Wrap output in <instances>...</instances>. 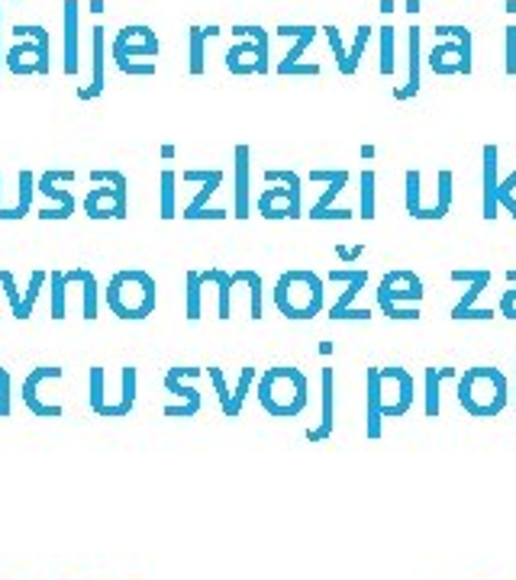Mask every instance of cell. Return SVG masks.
I'll use <instances>...</instances> for the list:
<instances>
[{
  "label": "cell",
  "instance_id": "cell-28",
  "mask_svg": "<svg viewBox=\"0 0 516 580\" xmlns=\"http://www.w3.org/2000/svg\"><path fill=\"white\" fill-rule=\"evenodd\" d=\"M220 36V26H191L188 29V71L194 78H200L207 71V39Z\"/></svg>",
  "mask_w": 516,
  "mask_h": 580
},
{
  "label": "cell",
  "instance_id": "cell-25",
  "mask_svg": "<svg viewBox=\"0 0 516 580\" xmlns=\"http://www.w3.org/2000/svg\"><path fill=\"white\" fill-rule=\"evenodd\" d=\"M310 181L313 184H326V191H323V197L313 203L310 207V220H317V216L323 213V210H329L336 203V197L346 191V184H349V171L346 168H339V171H326V168H313L310 171Z\"/></svg>",
  "mask_w": 516,
  "mask_h": 580
},
{
  "label": "cell",
  "instance_id": "cell-38",
  "mask_svg": "<svg viewBox=\"0 0 516 580\" xmlns=\"http://www.w3.org/2000/svg\"><path fill=\"white\" fill-rule=\"evenodd\" d=\"M394 33H397V29H394L391 23L378 29V42H381V62H378V71H381L384 78H391L394 71H397V58H394V39H397V36H394Z\"/></svg>",
  "mask_w": 516,
  "mask_h": 580
},
{
  "label": "cell",
  "instance_id": "cell-49",
  "mask_svg": "<svg viewBox=\"0 0 516 580\" xmlns=\"http://www.w3.org/2000/svg\"><path fill=\"white\" fill-rule=\"evenodd\" d=\"M13 377L7 368H0V419H10L13 416Z\"/></svg>",
  "mask_w": 516,
  "mask_h": 580
},
{
  "label": "cell",
  "instance_id": "cell-42",
  "mask_svg": "<svg viewBox=\"0 0 516 580\" xmlns=\"http://www.w3.org/2000/svg\"><path fill=\"white\" fill-rule=\"evenodd\" d=\"M449 207H452V171L442 168L436 174V213H439V220H446Z\"/></svg>",
  "mask_w": 516,
  "mask_h": 580
},
{
  "label": "cell",
  "instance_id": "cell-50",
  "mask_svg": "<svg viewBox=\"0 0 516 580\" xmlns=\"http://www.w3.org/2000/svg\"><path fill=\"white\" fill-rule=\"evenodd\" d=\"M504 71L516 78V23L504 29Z\"/></svg>",
  "mask_w": 516,
  "mask_h": 580
},
{
  "label": "cell",
  "instance_id": "cell-16",
  "mask_svg": "<svg viewBox=\"0 0 516 580\" xmlns=\"http://www.w3.org/2000/svg\"><path fill=\"white\" fill-rule=\"evenodd\" d=\"M49 377H65V368L42 365V368H33L30 374H26V381H23V403H26V410H30L33 416H39V419H59V416H65L62 403H46V394H42V384H46Z\"/></svg>",
  "mask_w": 516,
  "mask_h": 580
},
{
  "label": "cell",
  "instance_id": "cell-8",
  "mask_svg": "<svg viewBox=\"0 0 516 580\" xmlns=\"http://www.w3.org/2000/svg\"><path fill=\"white\" fill-rule=\"evenodd\" d=\"M91 191L84 197V213L88 220H126V174L113 168H94L91 171Z\"/></svg>",
  "mask_w": 516,
  "mask_h": 580
},
{
  "label": "cell",
  "instance_id": "cell-61",
  "mask_svg": "<svg viewBox=\"0 0 516 580\" xmlns=\"http://www.w3.org/2000/svg\"><path fill=\"white\" fill-rule=\"evenodd\" d=\"M162 158H175V145H162Z\"/></svg>",
  "mask_w": 516,
  "mask_h": 580
},
{
  "label": "cell",
  "instance_id": "cell-44",
  "mask_svg": "<svg viewBox=\"0 0 516 580\" xmlns=\"http://www.w3.org/2000/svg\"><path fill=\"white\" fill-rule=\"evenodd\" d=\"M255 368H242L239 371V384H236V390H233V413H229V419H236L239 413H242V403H246V397H249V390H252V384H255Z\"/></svg>",
  "mask_w": 516,
  "mask_h": 580
},
{
  "label": "cell",
  "instance_id": "cell-47",
  "mask_svg": "<svg viewBox=\"0 0 516 580\" xmlns=\"http://www.w3.org/2000/svg\"><path fill=\"white\" fill-rule=\"evenodd\" d=\"M117 71L129 78H152L155 75V62H136V58H113Z\"/></svg>",
  "mask_w": 516,
  "mask_h": 580
},
{
  "label": "cell",
  "instance_id": "cell-24",
  "mask_svg": "<svg viewBox=\"0 0 516 580\" xmlns=\"http://www.w3.org/2000/svg\"><path fill=\"white\" fill-rule=\"evenodd\" d=\"M104 65H107V29L94 26L91 29V84L78 91L81 100H97L104 94V84H107Z\"/></svg>",
  "mask_w": 516,
  "mask_h": 580
},
{
  "label": "cell",
  "instance_id": "cell-45",
  "mask_svg": "<svg viewBox=\"0 0 516 580\" xmlns=\"http://www.w3.org/2000/svg\"><path fill=\"white\" fill-rule=\"evenodd\" d=\"M436 36L439 39H455L465 52H471V29L462 26V23H436ZM471 55H475V52H471Z\"/></svg>",
  "mask_w": 516,
  "mask_h": 580
},
{
  "label": "cell",
  "instance_id": "cell-17",
  "mask_svg": "<svg viewBox=\"0 0 516 580\" xmlns=\"http://www.w3.org/2000/svg\"><path fill=\"white\" fill-rule=\"evenodd\" d=\"M249 181H252V149L249 145H236L233 149V216L236 220H249L252 216Z\"/></svg>",
  "mask_w": 516,
  "mask_h": 580
},
{
  "label": "cell",
  "instance_id": "cell-2",
  "mask_svg": "<svg viewBox=\"0 0 516 580\" xmlns=\"http://www.w3.org/2000/svg\"><path fill=\"white\" fill-rule=\"evenodd\" d=\"M458 403L462 410L475 419H494L507 410L510 400V384L507 374L491 365L465 368V374H458Z\"/></svg>",
  "mask_w": 516,
  "mask_h": 580
},
{
  "label": "cell",
  "instance_id": "cell-15",
  "mask_svg": "<svg viewBox=\"0 0 516 580\" xmlns=\"http://www.w3.org/2000/svg\"><path fill=\"white\" fill-rule=\"evenodd\" d=\"M46 284H49V271H33L30 274V287L20 290L17 278H13V271L0 268V290H4V297L10 303L13 319H20V323H26V319L33 316L36 303H39V294H42V287H46Z\"/></svg>",
  "mask_w": 516,
  "mask_h": 580
},
{
  "label": "cell",
  "instance_id": "cell-12",
  "mask_svg": "<svg viewBox=\"0 0 516 580\" xmlns=\"http://www.w3.org/2000/svg\"><path fill=\"white\" fill-rule=\"evenodd\" d=\"M326 281H333V284H342L346 290L339 294V300L329 307V319H362V323H368L371 319V310H358L355 307V297L362 294V290L368 287V271L365 268H333L326 274Z\"/></svg>",
  "mask_w": 516,
  "mask_h": 580
},
{
  "label": "cell",
  "instance_id": "cell-34",
  "mask_svg": "<svg viewBox=\"0 0 516 580\" xmlns=\"http://www.w3.org/2000/svg\"><path fill=\"white\" fill-rule=\"evenodd\" d=\"M184 284H188V297H184V316L197 323L200 313H204V278L200 271H188L184 274Z\"/></svg>",
  "mask_w": 516,
  "mask_h": 580
},
{
  "label": "cell",
  "instance_id": "cell-5",
  "mask_svg": "<svg viewBox=\"0 0 516 580\" xmlns=\"http://www.w3.org/2000/svg\"><path fill=\"white\" fill-rule=\"evenodd\" d=\"M426 297L423 290V278L417 271H407V268H394L387 271L381 284H378V310L387 319H397V323H417L423 316L420 313V303Z\"/></svg>",
  "mask_w": 516,
  "mask_h": 580
},
{
  "label": "cell",
  "instance_id": "cell-33",
  "mask_svg": "<svg viewBox=\"0 0 516 580\" xmlns=\"http://www.w3.org/2000/svg\"><path fill=\"white\" fill-rule=\"evenodd\" d=\"M233 281L249 287V316H252V319H262V313H265V294H262L265 287H262V274H258V271H249V268H239V271H233Z\"/></svg>",
  "mask_w": 516,
  "mask_h": 580
},
{
  "label": "cell",
  "instance_id": "cell-1",
  "mask_svg": "<svg viewBox=\"0 0 516 580\" xmlns=\"http://www.w3.org/2000/svg\"><path fill=\"white\" fill-rule=\"evenodd\" d=\"M258 403L262 410L275 419H294L307 410L310 403V381L300 368L291 365H278V368H265L258 374Z\"/></svg>",
  "mask_w": 516,
  "mask_h": 580
},
{
  "label": "cell",
  "instance_id": "cell-30",
  "mask_svg": "<svg viewBox=\"0 0 516 580\" xmlns=\"http://www.w3.org/2000/svg\"><path fill=\"white\" fill-rule=\"evenodd\" d=\"M204 274V284L210 287H217V316L220 319H229L233 316V271H223V268H207V271H200Z\"/></svg>",
  "mask_w": 516,
  "mask_h": 580
},
{
  "label": "cell",
  "instance_id": "cell-10",
  "mask_svg": "<svg viewBox=\"0 0 516 580\" xmlns=\"http://www.w3.org/2000/svg\"><path fill=\"white\" fill-rule=\"evenodd\" d=\"M452 281L455 284H465V297L452 307V319L455 323H465V319H494L497 313L487 310V307H478V297L484 294L487 287H491L494 274L491 268H455L452 271Z\"/></svg>",
  "mask_w": 516,
  "mask_h": 580
},
{
  "label": "cell",
  "instance_id": "cell-11",
  "mask_svg": "<svg viewBox=\"0 0 516 580\" xmlns=\"http://www.w3.org/2000/svg\"><path fill=\"white\" fill-rule=\"evenodd\" d=\"M200 374H204V368H191V365L168 368V374H165V390L178 397V403L165 406V416L168 419H191V416L200 413L204 400H200V390L194 387V381H197Z\"/></svg>",
  "mask_w": 516,
  "mask_h": 580
},
{
  "label": "cell",
  "instance_id": "cell-43",
  "mask_svg": "<svg viewBox=\"0 0 516 580\" xmlns=\"http://www.w3.org/2000/svg\"><path fill=\"white\" fill-rule=\"evenodd\" d=\"M207 377H210L213 390H217V400H220L223 416L229 419V413H233V390L226 387V374H223V368H207Z\"/></svg>",
  "mask_w": 516,
  "mask_h": 580
},
{
  "label": "cell",
  "instance_id": "cell-20",
  "mask_svg": "<svg viewBox=\"0 0 516 580\" xmlns=\"http://www.w3.org/2000/svg\"><path fill=\"white\" fill-rule=\"evenodd\" d=\"M275 33H278L281 39H294L291 52L278 62V75H281V78H288L291 71L300 65V58H304V52L313 46V39H317L320 29H317V26H310V23H281V26L275 29Z\"/></svg>",
  "mask_w": 516,
  "mask_h": 580
},
{
  "label": "cell",
  "instance_id": "cell-54",
  "mask_svg": "<svg viewBox=\"0 0 516 580\" xmlns=\"http://www.w3.org/2000/svg\"><path fill=\"white\" fill-rule=\"evenodd\" d=\"M352 210H346V207H329V210H323L317 220H352Z\"/></svg>",
  "mask_w": 516,
  "mask_h": 580
},
{
  "label": "cell",
  "instance_id": "cell-29",
  "mask_svg": "<svg viewBox=\"0 0 516 580\" xmlns=\"http://www.w3.org/2000/svg\"><path fill=\"white\" fill-rule=\"evenodd\" d=\"M368 400H365V432L368 439H381L384 429V410H381V381H378V368H368Z\"/></svg>",
  "mask_w": 516,
  "mask_h": 580
},
{
  "label": "cell",
  "instance_id": "cell-63",
  "mask_svg": "<svg viewBox=\"0 0 516 580\" xmlns=\"http://www.w3.org/2000/svg\"><path fill=\"white\" fill-rule=\"evenodd\" d=\"M507 13H516V0H507Z\"/></svg>",
  "mask_w": 516,
  "mask_h": 580
},
{
  "label": "cell",
  "instance_id": "cell-27",
  "mask_svg": "<svg viewBox=\"0 0 516 580\" xmlns=\"http://www.w3.org/2000/svg\"><path fill=\"white\" fill-rule=\"evenodd\" d=\"M65 281L81 287V313L88 323H94L97 307H100V287H97L94 271L91 268H71V271H65Z\"/></svg>",
  "mask_w": 516,
  "mask_h": 580
},
{
  "label": "cell",
  "instance_id": "cell-22",
  "mask_svg": "<svg viewBox=\"0 0 516 580\" xmlns=\"http://www.w3.org/2000/svg\"><path fill=\"white\" fill-rule=\"evenodd\" d=\"M181 178L188 181V184H200V191L194 194V200L181 210L184 220H197V213H200V210H207V200L223 187V171H220V168H210V171L188 168V171L181 174Z\"/></svg>",
  "mask_w": 516,
  "mask_h": 580
},
{
  "label": "cell",
  "instance_id": "cell-21",
  "mask_svg": "<svg viewBox=\"0 0 516 580\" xmlns=\"http://www.w3.org/2000/svg\"><path fill=\"white\" fill-rule=\"evenodd\" d=\"M62 39H65V75H78L81 68V4L78 0H65L62 4Z\"/></svg>",
  "mask_w": 516,
  "mask_h": 580
},
{
  "label": "cell",
  "instance_id": "cell-19",
  "mask_svg": "<svg viewBox=\"0 0 516 580\" xmlns=\"http://www.w3.org/2000/svg\"><path fill=\"white\" fill-rule=\"evenodd\" d=\"M471 58H475V55L465 52L455 39H442L439 46L429 52L426 62H429V68L436 71V75L446 78V75H471V68H475Z\"/></svg>",
  "mask_w": 516,
  "mask_h": 580
},
{
  "label": "cell",
  "instance_id": "cell-40",
  "mask_svg": "<svg viewBox=\"0 0 516 580\" xmlns=\"http://www.w3.org/2000/svg\"><path fill=\"white\" fill-rule=\"evenodd\" d=\"M371 33H375V29L365 26V23L355 29V42H352V49H349V65H346V71H342V78H352L355 71H358V65H362V55H365L368 42H371Z\"/></svg>",
  "mask_w": 516,
  "mask_h": 580
},
{
  "label": "cell",
  "instance_id": "cell-41",
  "mask_svg": "<svg viewBox=\"0 0 516 580\" xmlns=\"http://www.w3.org/2000/svg\"><path fill=\"white\" fill-rule=\"evenodd\" d=\"M375 171H362V187H358V203H362V220H375Z\"/></svg>",
  "mask_w": 516,
  "mask_h": 580
},
{
  "label": "cell",
  "instance_id": "cell-35",
  "mask_svg": "<svg viewBox=\"0 0 516 580\" xmlns=\"http://www.w3.org/2000/svg\"><path fill=\"white\" fill-rule=\"evenodd\" d=\"M159 184H162V194H159V216L162 220H175L178 216V207H175V191H178V174L165 168L159 174Z\"/></svg>",
  "mask_w": 516,
  "mask_h": 580
},
{
  "label": "cell",
  "instance_id": "cell-18",
  "mask_svg": "<svg viewBox=\"0 0 516 580\" xmlns=\"http://www.w3.org/2000/svg\"><path fill=\"white\" fill-rule=\"evenodd\" d=\"M497 145H484L481 149V216L487 223H494L500 216V200H497Z\"/></svg>",
  "mask_w": 516,
  "mask_h": 580
},
{
  "label": "cell",
  "instance_id": "cell-13",
  "mask_svg": "<svg viewBox=\"0 0 516 580\" xmlns=\"http://www.w3.org/2000/svg\"><path fill=\"white\" fill-rule=\"evenodd\" d=\"M52 68V49L49 42H36V39H17L13 46L4 52V71L10 75H49Z\"/></svg>",
  "mask_w": 516,
  "mask_h": 580
},
{
  "label": "cell",
  "instance_id": "cell-51",
  "mask_svg": "<svg viewBox=\"0 0 516 580\" xmlns=\"http://www.w3.org/2000/svg\"><path fill=\"white\" fill-rule=\"evenodd\" d=\"M513 187H516V171L510 174V178H504L500 181V187H497V200H500V207H504L513 220H516V197H513Z\"/></svg>",
  "mask_w": 516,
  "mask_h": 580
},
{
  "label": "cell",
  "instance_id": "cell-46",
  "mask_svg": "<svg viewBox=\"0 0 516 580\" xmlns=\"http://www.w3.org/2000/svg\"><path fill=\"white\" fill-rule=\"evenodd\" d=\"M320 33H326L329 49L336 52V68H339V75H342V71H346V65H349V49H346V42H342V36H339V29H336V26H323Z\"/></svg>",
  "mask_w": 516,
  "mask_h": 580
},
{
  "label": "cell",
  "instance_id": "cell-26",
  "mask_svg": "<svg viewBox=\"0 0 516 580\" xmlns=\"http://www.w3.org/2000/svg\"><path fill=\"white\" fill-rule=\"evenodd\" d=\"M136 394H139V374H136L133 365H126V368H120V394H117V400L107 403L100 416H104V419L129 416V413H133V406H136Z\"/></svg>",
  "mask_w": 516,
  "mask_h": 580
},
{
  "label": "cell",
  "instance_id": "cell-23",
  "mask_svg": "<svg viewBox=\"0 0 516 580\" xmlns=\"http://www.w3.org/2000/svg\"><path fill=\"white\" fill-rule=\"evenodd\" d=\"M320 384H323V410H320V423L307 429L310 442H326L336 432V368H323Z\"/></svg>",
  "mask_w": 516,
  "mask_h": 580
},
{
  "label": "cell",
  "instance_id": "cell-56",
  "mask_svg": "<svg viewBox=\"0 0 516 580\" xmlns=\"http://www.w3.org/2000/svg\"><path fill=\"white\" fill-rule=\"evenodd\" d=\"M226 216H229V213H226L223 207H207V210H200V213H197V220H226Z\"/></svg>",
  "mask_w": 516,
  "mask_h": 580
},
{
  "label": "cell",
  "instance_id": "cell-4",
  "mask_svg": "<svg viewBox=\"0 0 516 580\" xmlns=\"http://www.w3.org/2000/svg\"><path fill=\"white\" fill-rule=\"evenodd\" d=\"M271 297H275V307L284 319H313L323 313L326 290H323V278L317 271L291 268L278 278Z\"/></svg>",
  "mask_w": 516,
  "mask_h": 580
},
{
  "label": "cell",
  "instance_id": "cell-52",
  "mask_svg": "<svg viewBox=\"0 0 516 580\" xmlns=\"http://www.w3.org/2000/svg\"><path fill=\"white\" fill-rule=\"evenodd\" d=\"M13 39H36V42H49V33H46V26H39V23H13Z\"/></svg>",
  "mask_w": 516,
  "mask_h": 580
},
{
  "label": "cell",
  "instance_id": "cell-32",
  "mask_svg": "<svg viewBox=\"0 0 516 580\" xmlns=\"http://www.w3.org/2000/svg\"><path fill=\"white\" fill-rule=\"evenodd\" d=\"M420 36H423V29L420 26H410V78L404 87H397L394 97L397 100H410V97H417L420 94Z\"/></svg>",
  "mask_w": 516,
  "mask_h": 580
},
{
  "label": "cell",
  "instance_id": "cell-48",
  "mask_svg": "<svg viewBox=\"0 0 516 580\" xmlns=\"http://www.w3.org/2000/svg\"><path fill=\"white\" fill-rule=\"evenodd\" d=\"M504 278L510 284V290H504V297H500V316H507V319H516V268H507L504 271Z\"/></svg>",
  "mask_w": 516,
  "mask_h": 580
},
{
  "label": "cell",
  "instance_id": "cell-55",
  "mask_svg": "<svg viewBox=\"0 0 516 580\" xmlns=\"http://www.w3.org/2000/svg\"><path fill=\"white\" fill-rule=\"evenodd\" d=\"M75 210L68 207H49V210H39V220H68V216Z\"/></svg>",
  "mask_w": 516,
  "mask_h": 580
},
{
  "label": "cell",
  "instance_id": "cell-36",
  "mask_svg": "<svg viewBox=\"0 0 516 580\" xmlns=\"http://www.w3.org/2000/svg\"><path fill=\"white\" fill-rule=\"evenodd\" d=\"M404 187H407V197H404V207L413 220H420L423 216V174L417 168H410L404 174Z\"/></svg>",
  "mask_w": 516,
  "mask_h": 580
},
{
  "label": "cell",
  "instance_id": "cell-53",
  "mask_svg": "<svg viewBox=\"0 0 516 580\" xmlns=\"http://www.w3.org/2000/svg\"><path fill=\"white\" fill-rule=\"evenodd\" d=\"M362 252H365L362 242H358V245H336V255H339L342 265H352L355 258H362Z\"/></svg>",
  "mask_w": 516,
  "mask_h": 580
},
{
  "label": "cell",
  "instance_id": "cell-37",
  "mask_svg": "<svg viewBox=\"0 0 516 580\" xmlns=\"http://www.w3.org/2000/svg\"><path fill=\"white\" fill-rule=\"evenodd\" d=\"M49 303H52V319H65V313H68L65 271H49Z\"/></svg>",
  "mask_w": 516,
  "mask_h": 580
},
{
  "label": "cell",
  "instance_id": "cell-3",
  "mask_svg": "<svg viewBox=\"0 0 516 580\" xmlns=\"http://www.w3.org/2000/svg\"><path fill=\"white\" fill-rule=\"evenodd\" d=\"M107 310L126 319V323H139V319H149L155 313V303H159V287L155 278L142 268H123L110 278L104 290Z\"/></svg>",
  "mask_w": 516,
  "mask_h": 580
},
{
  "label": "cell",
  "instance_id": "cell-62",
  "mask_svg": "<svg viewBox=\"0 0 516 580\" xmlns=\"http://www.w3.org/2000/svg\"><path fill=\"white\" fill-rule=\"evenodd\" d=\"M320 355H333V342H320Z\"/></svg>",
  "mask_w": 516,
  "mask_h": 580
},
{
  "label": "cell",
  "instance_id": "cell-6",
  "mask_svg": "<svg viewBox=\"0 0 516 580\" xmlns=\"http://www.w3.org/2000/svg\"><path fill=\"white\" fill-rule=\"evenodd\" d=\"M229 33L236 36V42L226 52V68L233 71V75H268L271 71L268 29L258 23H236Z\"/></svg>",
  "mask_w": 516,
  "mask_h": 580
},
{
  "label": "cell",
  "instance_id": "cell-9",
  "mask_svg": "<svg viewBox=\"0 0 516 580\" xmlns=\"http://www.w3.org/2000/svg\"><path fill=\"white\" fill-rule=\"evenodd\" d=\"M381 381V410L384 419H400L413 410V397H417V381L407 368H378Z\"/></svg>",
  "mask_w": 516,
  "mask_h": 580
},
{
  "label": "cell",
  "instance_id": "cell-31",
  "mask_svg": "<svg viewBox=\"0 0 516 580\" xmlns=\"http://www.w3.org/2000/svg\"><path fill=\"white\" fill-rule=\"evenodd\" d=\"M446 377H458L455 368H426L423 374V413L426 416H439L442 410V394H439V384Z\"/></svg>",
  "mask_w": 516,
  "mask_h": 580
},
{
  "label": "cell",
  "instance_id": "cell-7",
  "mask_svg": "<svg viewBox=\"0 0 516 580\" xmlns=\"http://www.w3.org/2000/svg\"><path fill=\"white\" fill-rule=\"evenodd\" d=\"M265 191L258 194L255 207L265 220H300L304 207H300V174L297 171H265Z\"/></svg>",
  "mask_w": 516,
  "mask_h": 580
},
{
  "label": "cell",
  "instance_id": "cell-14",
  "mask_svg": "<svg viewBox=\"0 0 516 580\" xmlns=\"http://www.w3.org/2000/svg\"><path fill=\"white\" fill-rule=\"evenodd\" d=\"M159 36H155V29L146 26V23H129L123 26L117 36L110 42V58H136V62H152L155 55H159Z\"/></svg>",
  "mask_w": 516,
  "mask_h": 580
},
{
  "label": "cell",
  "instance_id": "cell-59",
  "mask_svg": "<svg viewBox=\"0 0 516 580\" xmlns=\"http://www.w3.org/2000/svg\"><path fill=\"white\" fill-rule=\"evenodd\" d=\"M407 13H410V17H413V13H420L423 7H420V0H407V7H404Z\"/></svg>",
  "mask_w": 516,
  "mask_h": 580
},
{
  "label": "cell",
  "instance_id": "cell-39",
  "mask_svg": "<svg viewBox=\"0 0 516 580\" xmlns=\"http://www.w3.org/2000/svg\"><path fill=\"white\" fill-rule=\"evenodd\" d=\"M36 191H39V194H46V197H52V200H55V207H68V210H75V207H78L75 194H71V191H62L59 181H52L49 174H39V178H36Z\"/></svg>",
  "mask_w": 516,
  "mask_h": 580
},
{
  "label": "cell",
  "instance_id": "cell-60",
  "mask_svg": "<svg viewBox=\"0 0 516 580\" xmlns=\"http://www.w3.org/2000/svg\"><path fill=\"white\" fill-rule=\"evenodd\" d=\"M378 10L384 13V17H387V13H391L394 10V0H381V4H378Z\"/></svg>",
  "mask_w": 516,
  "mask_h": 580
},
{
  "label": "cell",
  "instance_id": "cell-57",
  "mask_svg": "<svg viewBox=\"0 0 516 580\" xmlns=\"http://www.w3.org/2000/svg\"><path fill=\"white\" fill-rule=\"evenodd\" d=\"M46 174H49L52 181H59V184L62 181H75V171H59V168H55V171H46Z\"/></svg>",
  "mask_w": 516,
  "mask_h": 580
},
{
  "label": "cell",
  "instance_id": "cell-58",
  "mask_svg": "<svg viewBox=\"0 0 516 580\" xmlns=\"http://www.w3.org/2000/svg\"><path fill=\"white\" fill-rule=\"evenodd\" d=\"M0 71H4V7H0Z\"/></svg>",
  "mask_w": 516,
  "mask_h": 580
}]
</instances>
